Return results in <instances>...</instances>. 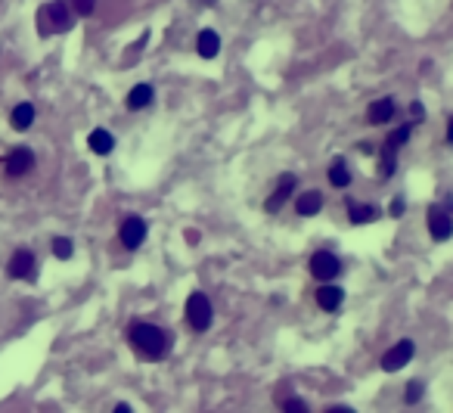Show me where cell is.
Masks as SVG:
<instances>
[{
  "mask_svg": "<svg viewBox=\"0 0 453 413\" xmlns=\"http://www.w3.org/2000/svg\"><path fill=\"white\" fill-rule=\"evenodd\" d=\"M413 355H416V345H413V342H410V339L398 342L395 348L385 351V357H382V370H385V373H395V370L407 367L410 360H413Z\"/></svg>",
  "mask_w": 453,
  "mask_h": 413,
  "instance_id": "52a82bcc",
  "label": "cell"
},
{
  "mask_svg": "<svg viewBox=\"0 0 453 413\" xmlns=\"http://www.w3.org/2000/svg\"><path fill=\"white\" fill-rule=\"evenodd\" d=\"M87 146L97 156H109V152L115 150V137L106 131V127H93L90 131V137H87Z\"/></svg>",
  "mask_w": 453,
  "mask_h": 413,
  "instance_id": "4fadbf2b",
  "label": "cell"
},
{
  "mask_svg": "<svg viewBox=\"0 0 453 413\" xmlns=\"http://www.w3.org/2000/svg\"><path fill=\"white\" fill-rule=\"evenodd\" d=\"M326 413H354V410L351 407H329Z\"/></svg>",
  "mask_w": 453,
  "mask_h": 413,
  "instance_id": "83f0119b",
  "label": "cell"
},
{
  "mask_svg": "<svg viewBox=\"0 0 453 413\" xmlns=\"http://www.w3.org/2000/svg\"><path fill=\"white\" fill-rule=\"evenodd\" d=\"M6 273H10L13 280H34L38 277V261H34L31 249H16V255L10 258V264H6Z\"/></svg>",
  "mask_w": 453,
  "mask_h": 413,
  "instance_id": "8992f818",
  "label": "cell"
},
{
  "mask_svg": "<svg viewBox=\"0 0 453 413\" xmlns=\"http://www.w3.org/2000/svg\"><path fill=\"white\" fill-rule=\"evenodd\" d=\"M196 50H199V56H202V59H215V56L220 53V38H218V31H211V28L199 31Z\"/></svg>",
  "mask_w": 453,
  "mask_h": 413,
  "instance_id": "5bb4252c",
  "label": "cell"
},
{
  "mask_svg": "<svg viewBox=\"0 0 453 413\" xmlns=\"http://www.w3.org/2000/svg\"><path fill=\"white\" fill-rule=\"evenodd\" d=\"M323 209V196L317 190H307L295 199V211L302 214V218H311V214H317Z\"/></svg>",
  "mask_w": 453,
  "mask_h": 413,
  "instance_id": "2e32d148",
  "label": "cell"
},
{
  "mask_svg": "<svg viewBox=\"0 0 453 413\" xmlns=\"http://www.w3.org/2000/svg\"><path fill=\"white\" fill-rule=\"evenodd\" d=\"M391 214H395V218L404 214V199H400V196H395V202H391Z\"/></svg>",
  "mask_w": 453,
  "mask_h": 413,
  "instance_id": "484cf974",
  "label": "cell"
},
{
  "mask_svg": "<svg viewBox=\"0 0 453 413\" xmlns=\"http://www.w3.org/2000/svg\"><path fill=\"white\" fill-rule=\"evenodd\" d=\"M152 97H156V93H152V88L149 84H137V88L127 93V109L131 112H137V109H146L149 103H152Z\"/></svg>",
  "mask_w": 453,
  "mask_h": 413,
  "instance_id": "e0dca14e",
  "label": "cell"
},
{
  "mask_svg": "<svg viewBox=\"0 0 453 413\" xmlns=\"http://www.w3.org/2000/svg\"><path fill=\"white\" fill-rule=\"evenodd\" d=\"M425 221H429V234L432 239H438V243H444V239H450L453 234V214H450V202H435L429 214H425Z\"/></svg>",
  "mask_w": 453,
  "mask_h": 413,
  "instance_id": "3957f363",
  "label": "cell"
},
{
  "mask_svg": "<svg viewBox=\"0 0 453 413\" xmlns=\"http://www.w3.org/2000/svg\"><path fill=\"white\" fill-rule=\"evenodd\" d=\"M410 137H413V125H410V122H407L404 127H398V131H395V134H391V137H388V140H385V143H388V146H395V150H400V146H404V143L410 140Z\"/></svg>",
  "mask_w": 453,
  "mask_h": 413,
  "instance_id": "7402d4cb",
  "label": "cell"
},
{
  "mask_svg": "<svg viewBox=\"0 0 453 413\" xmlns=\"http://www.w3.org/2000/svg\"><path fill=\"white\" fill-rule=\"evenodd\" d=\"M413 118H416V122L422 118V106H420V103H413Z\"/></svg>",
  "mask_w": 453,
  "mask_h": 413,
  "instance_id": "4316f807",
  "label": "cell"
},
{
  "mask_svg": "<svg viewBox=\"0 0 453 413\" xmlns=\"http://www.w3.org/2000/svg\"><path fill=\"white\" fill-rule=\"evenodd\" d=\"M72 252H75V243H72L68 236H56V239H53V255H56V258L68 261V258H72Z\"/></svg>",
  "mask_w": 453,
  "mask_h": 413,
  "instance_id": "44dd1931",
  "label": "cell"
},
{
  "mask_svg": "<svg viewBox=\"0 0 453 413\" xmlns=\"http://www.w3.org/2000/svg\"><path fill=\"white\" fill-rule=\"evenodd\" d=\"M31 168H34V152L28 146L10 150V156H6V177H22V174H28Z\"/></svg>",
  "mask_w": 453,
  "mask_h": 413,
  "instance_id": "9c48e42d",
  "label": "cell"
},
{
  "mask_svg": "<svg viewBox=\"0 0 453 413\" xmlns=\"http://www.w3.org/2000/svg\"><path fill=\"white\" fill-rule=\"evenodd\" d=\"M34 125V106L31 103H19V106L13 109V127L16 131H28Z\"/></svg>",
  "mask_w": 453,
  "mask_h": 413,
  "instance_id": "d6986e66",
  "label": "cell"
},
{
  "mask_svg": "<svg viewBox=\"0 0 453 413\" xmlns=\"http://www.w3.org/2000/svg\"><path fill=\"white\" fill-rule=\"evenodd\" d=\"M341 302H345V289L332 286V283H326V286L317 289V305L323 308V311H339Z\"/></svg>",
  "mask_w": 453,
  "mask_h": 413,
  "instance_id": "7c38bea8",
  "label": "cell"
},
{
  "mask_svg": "<svg viewBox=\"0 0 453 413\" xmlns=\"http://www.w3.org/2000/svg\"><path fill=\"white\" fill-rule=\"evenodd\" d=\"M326 177H329V184L332 187H339V190H345L348 184H351V171H348V165H345V159H336L329 165V171H326Z\"/></svg>",
  "mask_w": 453,
  "mask_h": 413,
  "instance_id": "ac0fdd59",
  "label": "cell"
},
{
  "mask_svg": "<svg viewBox=\"0 0 453 413\" xmlns=\"http://www.w3.org/2000/svg\"><path fill=\"white\" fill-rule=\"evenodd\" d=\"M391 115H395V100H391V97L375 100L373 106L366 109V122H370V125H388Z\"/></svg>",
  "mask_w": 453,
  "mask_h": 413,
  "instance_id": "30bf717a",
  "label": "cell"
},
{
  "mask_svg": "<svg viewBox=\"0 0 453 413\" xmlns=\"http://www.w3.org/2000/svg\"><path fill=\"white\" fill-rule=\"evenodd\" d=\"M131 345L146 360H161L168 355V335L152 323H134L131 326Z\"/></svg>",
  "mask_w": 453,
  "mask_h": 413,
  "instance_id": "6da1fadb",
  "label": "cell"
},
{
  "mask_svg": "<svg viewBox=\"0 0 453 413\" xmlns=\"http://www.w3.org/2000/svg\"><path fill=\"white\" fill-rule=\"evenodd\" d=\"M72 4H75V13L78 16H90L93 6H97V0H72Z\"/></svg>",
  "mask_w": 453,
  "mask_h": 413,
  "instance_id": "d4e9b609",
  "label": "cell"
},
{
  "mask_svg": "<svg viewBox=\"0 0 453 413\" xmlns=\"http://www.w3.org/2000/svg\"><path fill=\"white\" fill-rule=\"evenodd\" d=\"M72 28V16H68V6L65 0H53L41 10V34H50V31H68Z\"/></svg>",
  "mask_w": 453,
  "mask_h": 413,
  "instance_id": "277c9868",
  "label": "cell"
},
{
  "mask_svg": "<svg viewBox=\"0 0 453 413\" xmlns=\"http://www.w3.org/2000/svg\"><path fill=\"white\" fill-rule=\"evenodd\" d=\"M277 401H279V407L289 410V413H307V404L298 401V398H277Z\"/></svg>",
  "mask_w": 453,
  "mask_h": 413,
  "instance_id": "cb8c5ba5",
  "label": "cell"
},
{
  "mask_svg": "<svg viewBox=\"0 0 453 413\" xmlns=\"http://www.w3.org/2000/svg\"><path fill=\"white\" fill-rule=\"evenodd\" d=\"M295 190V174H283V180H279V187L277 190H273V196L267 199V205H264V209H267L270 214H277L279 209H283V202L289 199V193Z\"/></svg>",
  "mask_w": 453,
  "mask_h": 413,
  "instance_id": "8fae6325",
  "label": "cell"
},
{
  "mask_svg": "<svg viewBox=\"0 0 453 413\" xmlns=\"http://www.w3.org/2000/svg\"><path fill=\"white\" fill-rule=\"evenodd\" d=\"M118 239H122L124 249H140L143 239H146V221L143 218H124L122 230H118Z\"/></svg>",
  "mask_w": 453,
  "mask_h": 413,
  "instance_id": "ba28073f",
  "label": "cell"
},
{
  "mask_svg": "<svg viewBox=\"0 0 453 413\" xmlns=\"http://www.w3.org/2000/svg\"><path fill=\"white\" fill-rule=\"evenodd\" d=\"M186 320H190V326L196 333H205L211 326V320H215V308H211L205 292H193V296L186 298Z\"/></svg>",
  "mask_w": 453,
  "mask_h": 413,
  "instance_id": "7a4b0ae2",
  "label": "cell"
},
{
  "mask_svg": "<svg viewBox=\"0 0 453 413\" xmlns=\"http://www.w3.org/2000/svg\"><path fill=\"white\" fill-rule=\"evenodd\" d=\"M395 168H398V150L385 143V146H382V159H379V177L388 180L391 174H395Z\"/></svg>",
  "mask_w": 453,
  "mask_h": 413,
  "instance_id": "ffe728a7",
  "label": "cell"
},
{
  "mask_svg": "<svg viewBox=\"0 0 453 413\" xmlns=\"http://www.w3.org/2000/svg\"><path fill=\"white\" fill-rule=\"evenodd\" d=\"M311 273L320 283H332L341 273V261L332 252H326V249H320V252L311 255Z\"/></svg>",
  "mask_w": 453,
  "mask_h": 413,
  "instance_id": "5b68a950",
  "label": "cell"
},
{
  "mask_svg": "<svg viewBox=\"0 0 453 413\" xmlns=\"http://www.w3.org/2000/svg\"><path fill=\"white\" fill-rule=\"evenodd\" d=\"M379 209L375 205H366V202H354V199H348V218H351V224H370L379 218Z\"/></svg>",
  "mask_w": 453,
  "mask_h": 413,
  "instance_id": "9a60e30c",
  "label": "cell"
},
{
  "mask_svg": "<svg viewBox=\"0 0 453 413\" xmlns=\"http://www.w3.org/2000/svg\"><path fill=\"white\" fill-rule=\"evenodd\" d=\"M422 392H425V385H422L420 380H413V382H410L407 389H404V401H407V404H416V401L422 398Z\"/></svg>",
  "mask_w": 453,
  "mask_h": 413,
  "instance_id": "603a6c76",
  "label": "cell"
}]
</instances>
